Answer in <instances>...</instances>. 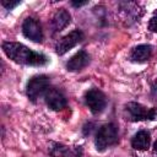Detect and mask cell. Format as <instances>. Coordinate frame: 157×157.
Segmentation results:
<instances>
[{
    "label": "cell",
    "instance_id": "1",
    "mask_svg": "<svg viewBox=\"0 0 157 157\" xmlns=\"http://www.w3.org/2000/svg\"><path fill=\"white\" fill-rule=\"evenodd\" d=\"M2 50L7 58H10L12 61H15L17 64L40 66V65L47 64V61H48L45 55L33 52L28 47H26L21 43H16V42L2 43Z\"/></svg>",
    "mask_w": 157,
    "mask_h": 157
},
{
    "label": "cell",
    "instance_id": "2",
    "mask_svg": "<svg viewBox=\"0 0 157 157\" xmlns=\"http://www.w3.org/2000/svg\"><path fill=\"white\" fill-rule=\"evenodd\" d=\"M117 141H118L117 126L112 123H108V124L102 125L98 129L96 134V139H94V145L98 151H104L108 147L113 146Z\"/></svg>",
    "mask_w": 157,
    "mask_h": 157
},
{
    "label": "cell",
    "instance_id": "3",
    "mask_svg": "<svg viewBox=\"0 0 157 157\" xmlns=\"http://www.w3.org/2000/svg\"><path fill=\"white\" fill-rule=\"evenodd\" d=\"M126 119L131 121H141V120H153L157 112L155 108H146L140 103L130 102L125 105Z\"/></svg>",
    "mask_w": 157,
    "mask_h": 157
},
{
    "label": "cell",
    "instance_id": "4",
    "mask_svg": "<svg viewBox=\"0 0 157 157\" xmlns=\"http://www.w3.org/2000/svg\"><path fill=\"white\" fill-rule=\"evenodd\" d=\"M48 88H49V77L45 75H37L28 81L26 87V93L32 102H36L40 96H44Z\"/></svg>",
    "mask_w": 157,
    "mask_h": 157
},
{
    "label": "cell",
    "instance_id": "5",
    "mask_svg": "<svg viewBox=\"0 0 157 157\" xmlns=\"http://www.w3.org/2000/svg\"><path fill=\"white\" fill-rule=\"evenodd\" d=\"M85 103L93 114H99L107 105V98L98 88H91L85 93Z\"/></svg>",
    "mask_w": 157,
    "mask_h": 157
},
{
    "label": "cell",
    "instance_id": "6",
    "mask_svg": "<svg viewBox=\"0 0 157 157\" xmlns=\"http://www.w3.org/2000/svg\"><path fill=\"white\" fill-rule=\"evenodd\" d=\"M83 39V33L78 29H75L70 33H67L66 36H64L63 38L59 39V42L56 43V53L59 55H64L65 53H67L70 49H72L74 47H76L81 40Z\"/></svg>",
    "mask_w": 157,
    "mask_h": 157
},
{
    "label": "cell",
    "instance_id": "7",
    "mask_svg": "<svg viewBox=\"0 0 157 157\" xmlns=\"http://www.w3.org/2000/svg\"><path fill=\"white\" fill-rule=\"evenodd\" d=\"M22 32L25 37L33 42H42L43 39V31L40 27V23L33 18V17H27L23 23H22Z\"/></svg>",
    "mask_w": 157,
    "mask_h": 157
},
{
    "label": "cell",
    "instance_id": "8",
    "mask_svg": "<svg viewBox=\"0 0 157 157\" xmlns=\"http://www.w3.org/2000/svg\"><path fill=\"white\" fill-rule=\"evenodd\" d=\"M44 101L47 105L53 110H61L66 107V98L65 96L56 88L49 87L48 91L44 93Z\"/></svg>",
    "mask_w": 157,
    "mask_h": 157
},
{
    "label": "cell",
    "instance_id": "9",
    "mask_svg": "<svg viewBox=\"0 0 157 157\" xmlns=\"http://www.w3.org/2000/svg\"><path fill=\"white\" fill-rule=\"evenodd\" d=\"M88 63H90V55L85 50H80L69 59V61L66 63V67L70 71H77L83 69Z\"/></svg>",
    "mask_w": 157,
    "mask_h": 157
},
{
    "label": "cell",
    "instance_id": "10",
    "mask_svg": "<svg viewBox=\"0 0 157 157\" xmlns=\"http://www.w3.org/2000/svg\"><path fill=\"white\" fill-rule=\"evenodd\" d=\"M70 13L65 10V9H60L58 10L53 18H52V27L54 32H60L63 31L69 23H70Z\"/></svg>",
    "mask_w": 157,
    "mask_h": 157
},
{
    "label": "cell",
    "instance_id": "11",
    "mask_svg": "<svg viewBox=\"0 0 157 157\" xmlns=\"http://www.w3.org/2000/svg\"><path fill=\"white\" fill-rule=\"evenodd\" d=\"M152 55V47L148 44H141L132 49L130 54V59L135 63H145Z\"/></svg>",
    "mask_w": 157,
    "mask_h": 157
},
{
    "label": "cell",
    "instance_id": "12",
    "mask_svg": "<svg viewBox=\"0 0 157 157\" xmlns=\"http://www.w3.org/2000/svg\"><path fill=\"white\" fill-rule=\"evenodd\" d=\"M150 141H151V139H150L148 131L140 130V131H137L134 135V137L131 140V146L135 150H137V151H144V150H147L148 148Z\"/></svg>",
    "mask_w": 157,
    "mask_h": 157
},
{
    "label": "cell",
    "instance_id": "13",
    "mask_svg": "<svg viewBox=\"0 0 157 157\" xmlns=\"http://www.w3.org/2000/svg\"><path fill=\"white\" fill-rule=\"evenodd\" d=\"M20 2H21V1H7V0H1L2 6H4L5 9H7V10H12L15 6L20 5Z\"/></svg>",
    "mask_w": 157,
    "mask_h": 157
},
{
    "label": "cell",
    "instance_id": "14",
    "mask_svg": "<svg viewBox=\"0 0 157 157\" xmlns=\"http://www.w3.org/2000/svg\"><path fill=\"white\" fill-rule=\"evenodd\" d=\"M148 29L152 31V32H156V33H157V16H156V17H152V18L150 20Z\"/></svg>",
    "mask_w": 157,
    "mask_h": 157
},
{
    "label": "cell",
    "instance_id": "15",
    "mask_svg": "<svg viewBox=\"0 0 157 157\" xmlns=\"http://www.w3.org/2000/svg\"><path fill=\"white\" fill-rule=\"evenodd\" d=\"M74 6H76V7H78V6H83V5H86L87 4V1H78V2H75V1H72L71 2Z\"/></svg>",
    "mask_w": 157,
    "mask_h": 157
},
{
    "label": "cell",
    "instance_id": "16",
    "mask_svg": "<svg viewBox=\"0 0 157 157\" xmlns=\"http://www.w3.org/2000/svg\"><path fill=\"white\" fill-rule=\"evenodd\" d=\"M155 152H156V153H157V142H156V144H155Z\"/></svg>",
    "mask_w": 157,
    "mask_h": 157
},
{
    "label": "cell",
    "instance_id": "17",
    "mask_svg": "<svg viewBox=\"0 0 157 157\" xmlns=\"http://www.w3.org/2000/svg\"><path fill=\"white\" fill-rule=\"evenodd\" d=\"M156 83H157V81H156Z\"/></svg>",
    "mask_w": 157,
    "mask_h": 157
}]
</instances>
